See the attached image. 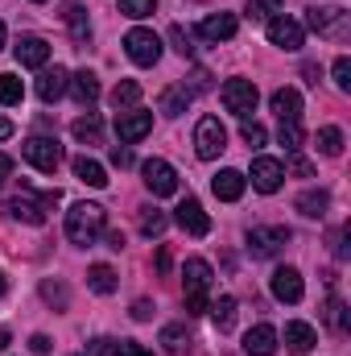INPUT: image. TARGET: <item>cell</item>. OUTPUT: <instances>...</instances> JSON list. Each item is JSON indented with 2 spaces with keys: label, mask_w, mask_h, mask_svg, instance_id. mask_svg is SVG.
<instances>
[{
  "label": "cell",
  "mask_w": 351,
  "mask_h": 356,
  "mask_svg": "<svg viewBox=\"0 0 351 356\" xmlns=\"http://www.w3.org/2000/svg\"><path fill=\"white\" fill-rule=\"evenodd\" d=\"M58 203H62V195H58V191H42V195H33L29 186H21V195H12V199H8V216H12V220H21V224L42 228V224H46V211H54Z\"/></svg>",
  "instance_id": "1"
},
{
  "label": "cell",
  "mask_w": 351,
  "mask_h": 356,
  "mask_svg": "<svg viewBox=\"0 0 351 356\" xmlns=\"http://www.w3.org/2000/svg\"><path fill=\"white\" fill-rule=\"evenodd\" d=\"M103 224H108V211L99 203H75L67 211V236H71V245H95V236L103 232Z\"/></svg>",
  "instance_id": "2"
},
{
  "label": "cell",
  "mask_w": 351,
  "mask_h": 356,
  "mask_svg": "<svg viewBox=\"0 0 351 356\" xmlns=\"http://www.w3.org/2000/svg\"><path fill=\"white\" fill-rule=\"evenodd\" d=\"M211 282H215V273H211V266H207L203 257H190V261H186L182 286H186V311H190V315H203V311H207Z\"/></svg>",
  "instance_id": "3"
},
{
  "label": "cell",
  "mask_w": 351,
  "mask_h": 356,
  "mask_svg": "<svg viewBox=\"0 0 351 356\" xmlns=\"http://www.w3.org/2000/svg\"><path fill=\"white\" fill-rule=\"evenodd\" d=\"M21 154H25V162L33 166V170H42V175H54L58 166H62V145H58V137H29L25 145H21Z\"/></svg>",
  "instance_id": "4"
},
{
  "label": "cell",
  "mask_w": 351,
  "mask_h": 356,
  "mask_svg": "<svg viewBox=\"0 0 351 356\" xmlns=\"http://www.w3.org/2000/svg\"><path fill=\"white\" fill-rule=\"evenodd\" d=\"M306 25L318 33V38H335V42H343L351 33V13L343 8H306Z\"/></svg>",
  "instance_id": "5"
},
{
  "label": "cell",
  "mask_w": 351,
  "mask_h": 356,
  "mask_svg": "<svg viewBox=\"0 0 351 356\" xmlns=\"http://www.w3.org/2000/svg\"><path fill=\"white\" fill-rule=\"evenodd\" d=\"M124 54L137 63V67H157V58H162V38L153 33V29H128L124 33Z\"/></svg>",
  "instance_id": "6"
},
{
  "label": "cell",
  "mask_w": 351,
  "mask_h": 356,
  "mask_svg": "<svg viewBox=\"0 0 351 356\" xmlns=\"http://www.w3.org/2000/svg\"><path fill=\"white\" fill-rule=\"evenodd\" d=\"M223 145H228V129L219 124V116H203V120L194 124V154H198L203 162H211V158L223 154Z\"/></svg>",
  "instance_id": "7"
},
{
  "label": "cell",
  "mask_w": 351,
  "mask_h": 356,
  "mask_svg": "<svg viewBox=\"0 0 351 356\" xmlns=\"http://www.w3.org/2000/svg\"><path fill=\"white\" fill-rule=\"evenodd\" d=\"M219 99H223L228 112H236L240 120H248V116L257 112V99H261V95H257V83H252V79H228L223 91H219Z\"/></svg>",
  "instance_id": "8"
},
{
  "label": "cell",
  "mask_w": 351,
  "mask_h": 356,
  "mask_svg": "<svg viewBox=\"0 0 351 356\" xmlns=\"http://www.w3.org/2000/svg\"><path fill=\"white\" fill-rule=\"evenodd\" d=\"M268 42L277 50H302L306 46V29H302V21L281 13V17H268Z\"/></svg>",
  "instance_id": "9"
},
{
  "label": "cell",
  "mask_w": 351,
  "mask_h": 356,
  "mask_svg": "<svg viewBox=\"0 0 351 356\" xmlns=\"http://www.w3.org/2000/svg\"><path fill=\"white\" fill-rule=\"evenodd\" d=\"M141 175H145V186H149L157 199H166V195H174L178 191V170L166 162V158H149V162H141Z\"/></svg>",
  "instance_id": "10"
},
{
  "label": "cell",
  "mask_w": 351,
  "mask_h": 356,
  "mask_svg": "<svg viewBox=\"0 0 351 356\" xmlns=\"http://www.w3.org/2000/svg\"><path fill=\"white\" fill-rule=\"evenodd\" d=\"M285 245H289V228H281V224H277V228H248V253H252V257H264V261H268V257H277Z\"/></svg>",
  "instance_id": "11"
},
{
  "label": "cell",
  "mask_w": 351,
  "mask_h": 356,
  "mask_svg": "<svg viewBox=\"0 0 351 356\" xmlns=\"http://www.w3.org/2000/svg\"><path fill=\"white\" fill-rule=\"evenodd\" d=\"M149 129H153V112H145V108H124V112L116 116V133H120L124 145L149 137Z\"/></svg>",
  "instance_id": "12"
},
{
  "label": "cell",
  "mask_w": 351,
  "mask_h": 356,
  "mask_svg": "<svg viewBox=\"0 0 351 356\" xmlns=\"http://www.w3.org/2000/svg\"><path fill=\"white\" fill-rule=\"evenodd\" d=\"M174 220H178V228L190 232V236H207V232H211V216L203 211L198 199H182L178 211H174Z\"/></svg>",
  "instance_id": "13"
},
{
  "label": "cell",
  "mask_w": 351,
  "mask_h": 356,
  "mask_svg": "<svg viewBox=\"0 0 351 356\" xmlns=\"http://www.w3.org/2000/svg\"><path fill=\"white\" fill-rule=\"evenodd\" d=\"M17 63L21 67H33V71H42L46 63H50V42L46 38H37V33H25V38H17Z\"/></svg>",
  "instance_id": "14"
},
{
  "label": "cell",
  "mask_w": 351,
  "mask_h": 356,
  "mask_svg": "<svg viewBox=\"0 0 351 356\" xmlns=\"http://www.w3.org/2000/svg\"><path fill=\"white\" fill-rule=\"evenodd\" d=\"M248 178H252V186H257L261 195H273V191H281V182H285V166H281L277 158H257Z\"/></svg>",
  "instance_id": "15"
},
{
  "label": "cell",
  "mask_w": 351,
  "mask_h": 356,
  "mask_svg": "<svg viewBox=\"0 0 351 356\" xmlns=\"http://www.w3.org/2000/svg\"><path fill=\"white\" fill-rule=\"evenodd\" d=\"M273 294L281 298V302H302V294H306V286H302V273L293 266H281V269H273Z\"/></svg>",
  "instance_id": "16"
},
{
  "label": "cell",
  "mask_w": 351,
  "mask_h": 356,
  "mask_svg": "<svg viewBox=\"0 0 351 356\" xmlns=\"http://www.w3.org/2000/svg\"><path fill=\"white\" fill-rule=\"evenodd\" d=\"M277 327H268V323H257V327H248L244 332V353L248 356H277Z\"/></svg>",
  "instance_id": "17"
},
{
  "label": "cell",
  "mask_w": 351,
  "mask_h": 356,
  "mask_svg": "<svg viewBox=\"0 0 351 356\" xmlns=\"http://www.w3.org/2000/svg\"><path fill=\"white\" fill-rule=\"evenodd\" d=\"M236 29H240L236 13H215V17H207V21L198 25V33H203L207 42H228V38H236Z\"/></svg>",
  "instance_id": "18"
},
{
  "label": "cell",
  "mask_w": 351,
  "mask_h": 356,
  "mask_svg": "<svg viewBox=\"0 0 351 356\" xmlns=\"http://www.w3.org/2000/svg\"><path fill=\"white\" fill-rule=\"evenodd\" d=\"M244 186H248V178L240 175V170H219V175L211 178V191H215V199H223V203H236V199L244 195Z\"/></svg>",
  "instance_id": "19"
},
{
  "label": "cell",
  "mask_w": 351,
  "mask_h": 356,
  "mask_svg": "<svg viewBox=\"0 0 351 356\" xmlns=\"http://www.w3.org/2000/svg\"><path fill=\"white\" fill-rule=\"evenodd\" d=\"M71 88V75L62 71V67H54V71H42V79H37V95H42V104H54V99H62Z\"/></svg>",
  "instance_id": "20"
},
{
  "label": "cell",
  "mask_w": 351,
  "mask_h": 356,
  "mask_svg": "<svg viewBox=\"0 0 351 356\" xmlns=\"http://www.w3.org/2000/svg\"><path fill=\"white\" fill-rule=\"evenodd\" d=\"M314 344H318V336H314V327H310V323H302V319L285 323V348H289V353L306 356Z\"/></svg>",
  "instance_id": "21"
},
{
  "label": "cell",
  "mask_w": 351,
  "mask_h": 356,
  "mask_svg": "<svg viewBox=\"0 0 351 356\" xmlns=\"http://www.w3.org/2000/svg\"><path fill=\"white\" fill-rule=\"evenodd\" d=\"M273 112H277V120H302V95L293 88H277L273 91Z\"/></svg>",
  "instance_id": "22"
},
{
  "label": "cell",
  "mask_w": 351,
  "mask_h": 356,
  "mask_svg": "<svg viewBox=\"0 0 351 356\" xmlns=\"http://www.w3.org/2000/svg\"><path fill=\"white\" fill-rule=\"evenodd\" d=\"M157 344H162L170 356H182V353H190V344H194V340H190V332H186L182 323H166V327H162V336H157Z\"/></svg>",
  "instance_id": "23"
},
{
  "label": "cell",
  "mask_w": 351,
  "mask_h": 356,
  "mask_svg": "<svg viewBox=\"0 0 351 356\" xmlns=\"http://www.w3.org/2000/svg\"><path fill=\"white\" fill-rule=\"evenodd\" d=\"M71 95L83 104V108H91L95 99H99V79H95V71H79V75H71Z\"/></svg>",
  "instance_id": "24"
},
{
  "label": "cell",
  "mask_w": 351,
  "mask_h": 356,
  "mask_svg": "<svg viewBox=\"0 0 351 356\" xmlns=\"http://www.w3.org/2000/svg\"><path fill=\"white\" fill-rule=\"evenodd\" d=\"M75 178H79V182H87V186H95V191H99V186H108V170H103L95 158H87V154H83V158H75Z\"/></svg>",
  "instance_id": "25"
},
{
  "label": "cell",
  "mask_w": 351,
  "mask_h": 356,
  "mask_svg": "<svg viewBox=\"0 0 351 356\" xmlns=\"http://www.w3.org/2000/svg\"><path fill=\"white\" fill-rule=\"evenodd\" d=\"M327 207H331V195H327V191H306V195H298V211L310 216V220H323Z\"/></svg>",
  "instance_id": "26"
},
{
  "label": "cell",
  "mask_w": 351,
  "mask_h": 356,
  "mask_svg": "<svg viewBox=\"0 0 351 356\" xmlns=\"http://www.w3.org/2000/svg\"><path fill=\"white\" fill-rule=\"evenodd\" d=\"M207 311H211V319H215V327H219V332H232V327H236V298H232V294L215 298Z\"/></svg>",
  "instance_id": "27"
},
{
  "label": "cell",
  "mask_w": 351,
  "mask_h": 356,
  "mask_svg": "<svg viewBox=\"0 0 351 356\" xmlns=\"http://www.w3.org/2000/svg\"><path fill=\"white\" fill-rule=\"evenodd\" d=\"M190 95H194L190 88H166L157 104H162V112H166V116H182V112L190 108Z\"/></svg>",
  "instance_id": "28"
},
{
  "label": "cell",
  "mask_w": 351,
  "mask_h": 356,
  "mask_svg": "<svg viewBox=\"0 0 351 356\" xmlns=\"http://www.w3.org/2000/svg\"><path fill=\"white\" fill-rule=\"evenodd\" d=\"M137 99H141V83H137V79H120V83L112 88V108H116V112L137 108Z\"/></svg>",
  "instance_id": "29"
},
{
  "label": "cell",
  "mask_w": 351,
  "mask_h": 356,
  "mask_svg": "<svg viewBox=\"0 0 351 356\" xmlns=\"http://www.w3.org/2000/svg\"><path fill=\"white\" fill-rule=\"evenodd\" d=\"M71 133L83 141V145H99V137H103V124H99V116L87 112V116H79L75 124H71Z\"/></svg>",
  "instance_id": "30"
},
{
  "label": "cell",
  "mask_w": 351,
  "mask_h": 356,
  "mask_svg": "<svg viewBox=\"0 0 351 356\" xmlns=\"http://www.w3.org/2000/svg\"><path fill=\"white\" fill-rule=\"evenodd\" d=\"M62 17H67V25H71V38H75V42H87V38H91L87 8H83V4H67V13H62Z\"/></svg>",
  "instance_id": "31"
},
{
  "label": "cell",
  "mask_w": 351,
  "mask_h": 356,
  "mask_svg": "<svg viewBox=\"0 0 351 356\" xmlns=\"http://www.w3.org/2000/svg\"><path fill=\"white\" fill-rule=\"evenodd\" d=\"M87 286L95 290V294H112L120 282H116V269L112 266H91L87 269Z\"/></svg>",
  "instance_id": "32"
},
{
  "label": "cell",
  "mask_w": 351,
  "mask_h": 356,
  "mask_svg": "<svg viewBox=\"0 0 351 356\" xmlns=\"http://www.w3.org/2000/svg\"><path fill=\"white\" fill-rule=\"evenodd\" d=\"M318 149H323L327 158H339V154H343V129H335V124L318 129Z\"/></svg>",
  "instance_id": "33"
},
{
  "label": "cell",
  "mask_w": 351,
  "mask_h": 356,
  "mask_svg": "<svg viewBox=\"0 0 351 356\" xmlns=\"http://www.w3.org/2000/svg\"><path fill=\"white\" fill-rule=\"evenodd\" d=\"M166 224H170V220H166V211H157V207H141V232H145V236H153V241H157V236L166 232Z\"/></svg>",
  "instance_id": "34"
},
{
  "label": "cell",
  "mask_w": 351,
  "mask_h": 356,
  "mask_svg": "<svg viewBox=\"0 0 351 356\" xmlns=\"http://www.w3.org/2000/svg\"><path fill=\"white\" fill-rule=\"evenodd\" d=\"M21 99H25V83L17 75H0V104L4 108H17Z\"/></svg>",
  "instance_id": "35"
},
{
  "label": "cell",
  "mask_w": 351,
  "mask_h": 356,
  "mask_svg": "<svg viewBox=\"0 0 351 356\" xmlns=\"http://www.w3.org/2000/svg\"><path fill=\"white\" fill-rule=\"evenodd\" d=\"M323 319H327V327H335V332H348V307H343V298H327V311H323Z\"/></svg>",
  "instance_id": "36"
},
{
  "label": "cell",
  "mask_w": 351,
  "mask_h": 356,
  "mask_svg": "<svg viewBox=\"0 0 351 356\" xmlns=\"http://www.w3.org/2000/svg\"><path fill=\"white\" fill-rule=\"evenodd\" d=\"M120 13L132 17V21H141V17H153L157 13V0H120Z\"/></svg>",
  "instance_id": "37"
},
{
  "label": "cell",
  "mask_w": 351,
  "mask_h": 356,
  "mask_svg": "<svg viewBox=\"0 0 351 356\" xmlns=\"http://www.w3.org/2000/svg\"><path fill=\"white\" fill-rule=\"evenodd\" d=\"M281 145H285L289 154L302 149V124H298V120H281Z\"/></svg>",
  "instance_id": "38"
},
{
  "label": "cell",
  "mask_w": 351,
  "mask_h": 356,
  "mask_svg": "<svg viewBox=\"0 0 351 356\" xmlns=\"http://www.w3.org/2000/svg\"><path fill=\"white\" fill-rule=\"evenodd\" d=\"M277 8H281V0H248V8H244V13H248L252 21H268Z\"/></svg>",
  "instance_id": "39"
},
{
  "label": "cell",
  "mask_w": 351,
  "mask_h": 356,
  "mask_svg": "<svg viewBox=\"0 0 351 356\" xmlns=\"http://www.w3.org/2000/svg\"><path fill=\"white\" fill-rule=\"evenodd\" d=\"M331 75H335V88L339 91H351V58H335Z\"/></svg>",
  "instance_id": "40"
},
{
  "label": "cell",
  "mask_w": 351,
  "mask_h": 356,
  "mask_svg": "<svg viewBox=\"0 0 351 356\" xmlns=\"http://www.w3.org/2000/svg\"><path fill=\"white\" fill-rule=\"evenodd\" d=\"M170 42H174V50L182 54V58H190V54H194V46H190V33H186L182 25H174V29H170Z\"/></svg>",
  "instance_id": "41"
},
{
  "label": "cell",
  "mask_w": 351,
  "mask_h": 356,
  "mask_svg": "<svg viewBox=\"0 0 351 356\" xmlns=\"http://www.w3.org/2000/svg\"><path fill=\"white\" fill-rule=\"evenodd\" d=\"M240 137H244V141H248L252 149H261V145H264V129L257 124V120H244V129H240Z\"/></svg>",
  "instance_id": "42"
},
{
  "label": "cell",
  "mask_w": 351,
  "mask_h": 356,
  "mask_svg": "<svg viewBox=\"0 0 351 356\" xmlns=\"http://www.w3.org/2000/svg\"><path fill=\"white\" fill-rule=\"evenodd\" d=\"M116 356H153V353H145L137 340H120V344H116Z\"/></svg>",
  "instance_id": "43"
},
{
  "label": "cell",
  "mask_w": 351,
  "mask_h": 356,
  "mask_svg": "<svg viewBox=\"0 0 351 356\" xmlns=\"http://www.w3.org/2000/svg\"><path fill=\"white\" fill-rule=\"evenodd\" d=\"M42 294H46L50 302H58V307H67V290H62V286H54V282H46V286H42Z\"/></svg>",
  "instance_id": "44"
},
{
  "label": "cell",
  "mask_w": 351,
  "mask_h": 356,
  "mask_svg": "<svg viewBox=\"0 0 351 356\" xmlns=\"http://www.w3.org/2000/svg\"><path fill=\"white\" fill-rule=\"evenodd\" d=\"M149 315H153V302H149V298H137V302H132V319H141V323H145Z\"/></svg>",
  "instance_id": "45"
},
{
  "label": "cell",
  "mask_w": 351,
  "mask_h": 356,
  "mask_svg": "<svg viewBox=\"0 0 351 356\" xmlns=\"http://www.w3.org/2000/svg\"><path fill=\"white\" fill-rule=\"evenodd\" d=\"M91 356H116V340H95L91 344Z\"/></svg>",
  "instance_id": "46"
},
{
  "label": "cell",
  "mask_w": 351,
  "mask_h": 356,
  "mask_svg": "<svg viewBox=\"0 0 351 356\" xmlns=\"http://www.w3.org/2000/svg\"><path fill=\"white\" fill-rule=\"evenodd\" d=\"M348 232L351 228H339V232L331 236V241H335V257H348Z\"/></svg>",
  "instance_id": "47"
},
{
  "label": "cell",
  "mask_w": 351,
  "mask_h": 356,
  "mask_svg": "<svg viewBox=\"0 0 351 356\" xmlns=\"http://www.w3.org/2000/svg\"><path fill=\"white\" fill-rule=\"evenodd\" d=\"M29 348H33L37 356H46L50 348H54V344H50V336H33V340H29Z\"/></svg>",
  "instance_id": "48"
},
{
  "label": "cell",
  "mask_w": 351,
  "mask_h": 356,
  "mask_svg": "<svg viewBox=\"0 0 351 356\" xmlns=\"http://www.w3.org/2000/svg\"><path fill=\"white\" fill-rule=\"evenodd\" d=\"M112 166H120V170L132 166V154H128V149H112Z\"/></svg>",
  "instance_id": "49"
},
{
  "label": "cell",
  "mask_w": 351,
  "mask_h": 356,
  "mask_svg": "<svg viewBox=\"0 0 351 356\" xmlns=\"http://www.w3.org/2000/svg\"><path fill=\"white\" fill-rule=\"evenodd\" d=\"M289 170H293V175H302V178H310V175H314V166H310L306 158H293V166H289Z\"/></svg>",
  "instance_id": "50"
},
{
  "label": "cell",
  "mask_w": 351,
  "mask_h": 356,
  "mask_svg": "<svg viewBox=\"0 0 351 356\" xmlns=\"http://www.w3.org/2000/svg\"><path fill=\"white\" fill-rule=\"evenodd\" d=\"M8 178H12V158H8V154H0V186H4Z\"/></svg>",
  "instance_id": "51"
},
{
  "label": "cell",
  "mask_w": 351,
  "mask_h": 356,
  "mask_svg": "<svg viewBox=\"0 0 351 356\" xmlns=\"http://www.w3.org/2000/svg\"><path fill=\"white\" fill-rule=\"evenodd\" d=\"M12 137V120L8 116H0V141H8Z\"/></svg>",
  "instance_id": "52"
},
{
  "label": "cell",
  "mask_w": 351,
  "mask_h": 356,
  "mask_svg": "<svg viewBox=\"0 0 351 356\" xmlns=\"http://www.w3.org/2000/svg\"><path fill=\"white\" fill-rule=\"evenodd\" d=\"M108 249H124V236L120 232H108Z\"/></svg>",
  "instance_id": "53"
},
{
  "label": "cell",
  "mask_w": 351,
  "mask_h": 356,
  "mask_svg": "<svg viewBox=\"0 0 351 356\" xmlns=\"http://www.w3.org/2000/svg\"><path fill=\"white\" fill-rule=\"evenodd\" d=\"M8 344H12V336H8V332H4V327H0V353H4V348H8Z\"/></svg>",
  "instance_id": "54"
},
{
  "label": "cell",
  "mask_w": 351,
  "mask_h": 356,
  "mask_svg": "<svg viewBox=\"0 0 351 356\" xmlns=\"http://www.w3.org/2000/svg\"><path fill=\"white\" fill-rule=\"evenodd\" d=\"M8 294V282H4V269H0V298Z\"/></svg>",
  "instance_id": "55"
},
{
  "label": "cell",
  "mask_w": 351,
  "mask_h": 356,
  "mask_svg": "<svg viewBox=\"0 0 351 356\" xmlns=\"http://www.w3.org/2000/svg\"><path fill=\"white\" fill-rule=\"evenodd\" d=\"M0 50H4V21H0Z\"/></svg>",
  "instance_id": "56"
},
{
  "label": "cell",
  "mask_w": 351,
  "mask_h": 356,
  "mask_svg": "<svg viewBox=\"0 0 351 356\" xmlns=\"http://www.w3.org/2000/svg\"><path fill=\"white\" fill-rule=\"evenodd\" d=\"M33 4H46V0H33Z\"/></svg>",
  "instance_id": "57"
}]
</instances>
